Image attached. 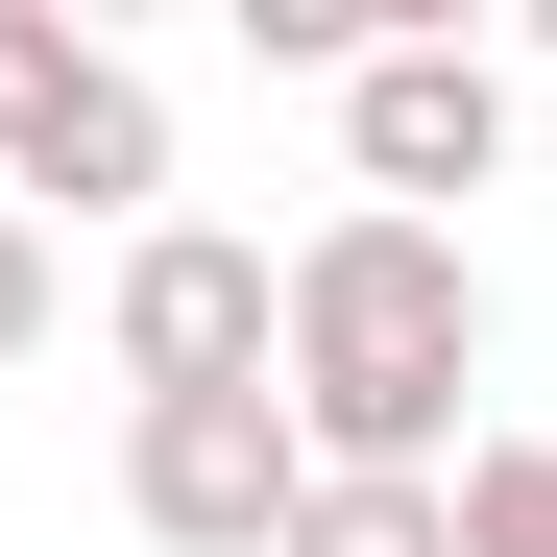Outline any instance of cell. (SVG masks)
<instances>
[{"mask_svg":"<svg viewBox=\"0 0 557 557\" xmlns=\"http://www.w3.org/2000/svg\"><path fill=\"white\" fill-rule=\"evenodd\" d=\"M122 509H146V557H292V509H315V436H292V388L122 412Z\"/></svg>","mask_w":557,"mask_h":557,"instance_id":"3957f363","label":"cell"},{"mask_svg":"<svg viewBox=\"0 0 557 557\" xmlns=\"http://www.w3.org/2000/svg\"><path fill=\"white\" fill-rule=\"evenodd\" d=\"M292 557H460V485H315Z\"/></svg>","mask_w":557,"mask_h":557,"instance_id":"52a82bcc","label":"cell"},{"mask_svg":"<svg viewBox=\"0 0 557 557\" xmlns=\"http://www.w3.org/2000/svg\"><path fill=\"white\" fill-rule=\"evenodd\" d=\"M485 170H509V73L460 49V25H388V49L339 73V195L363 219H436V195H485Z\"/></svg>","mask_w":557,"mask_h":557,"instance_id":"277c9868","label":"cell"},{"mask_svg":"<svg viewBox=\"0 0 557 557\" xmlns=\"http://www.w3.org/2000/svg\"><path fill=\"white\" fill-rule=\"evenodd\" d=\"M460 557H557V436H460Z\"/></svg>","mask_w":557,"mask_h":557,"instance_id":"8992f818","label":"cell"},{"mask_svg":"<svg viewBox=\"0 0 557 557\" xmlns=\"http://www.w3.org/2000/svg\"><path fill=\"white\" fill-rule=\"evenodd\" d=\"M267 388H292L315 485H460V388H485V267L460 219H315L292 243V339H267Z\"/></svg>","mask_w":557,"mask_h":557,"instance_id":"6da1fadb","label":"cell"},{"mask_svg":"<svg viewBox=\"0 0 557 557\" xmlns=\"http://www.w3.org/2000/svg\"><path fill=\"white\" fill-rule=\"evenodd\" d=\"M98 339H122V412L267 388V339H292V267H267V243H219V219H146V243H122V292H98Z\"/></svg>","mask_w":557,"mask_h":557,"instance_id":"7a4b0ae2","label":"cell"},{"mask_svg":"<svg viewBox=\"0 0 557 557\" xmlns=\"http://www.w3.org/2000/svg\"><path fill=\"white\" fill-rule=\"evenodd\" d=\"M25 339H49V219L0 195V363H25Z\"/></svg>","mask_w":557,"mask_h":557,"instance_id":"9c48e42d","label":"cell"},{"mask_svg":"<svg viewBox=\"0 0 557 557\" xmlns=\"http://www.w3.org/2000/svg\"><path fill=\"white\" fill-rule=\"evenodd\" d=\"M73 49H98V25H49V0H0V146L49 122V73H73Z\"/></svg>","mask_w":557,"mask_h":557,"instance_id":"ba28073f","label":"cell"},{"mask_svg":"<svg viewBox=\"0 0 557 557\" xmlns=\"http://www.w3.org/2000/svg\"><path fill=\"white\" fill-rule=\"evenodd\" d=\"M0 195H25V219H146V195H170V98H146L122 49H73V73H49V122L0 146Z\"/></svg>","mask_w":557,"mask_h":557,"instance_id":"5b68a950","label":"cell"}]
</instances>
